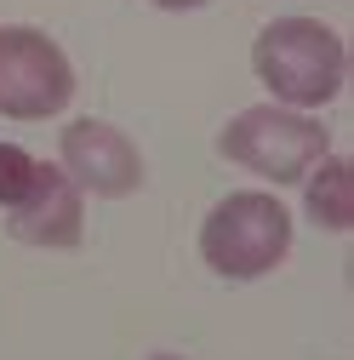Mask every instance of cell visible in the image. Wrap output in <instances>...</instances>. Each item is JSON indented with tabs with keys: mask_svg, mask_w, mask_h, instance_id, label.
Listing matches in <instances>:
<instances>
[{
	"mask_svg": "<svg viewBox=\"0 0 354 360\" xmlns=\"http://www.w3.org/2000/svg\"><path fill=\"white\" fill-rule=\"evenodd\" d=\"M149 360H183V354H149Z\"/></svg>",
	"mask_w": 354,
	"mask_h": 360,
	"instance_id": "10",
	"label": "cell"
},
{
	"mask_svg": "<svg viewBox=\"0 0 354 360\" xmlns=\"http://www.w3.org/2000/svg\"><path fill=\"white\" fill-rule=\"evenodd\" d=\"M291 257V206L269 189H235L200 223V263L217 281H263Z\"/></svg>",
	"mask_w": 354,
	"mask_h": 360,
	"instance_id": "3",
	"label": "cell"
},
{
	"mask_svg": "<svg viewBox=\"0 0 354 360\" xmlns=\"http://www.w3.org/2000/svg\"><path fill=\"white\" fill-rule=\"evenodd\" d=\"M251 75L263 92L286 109H326L343 98L348 80V46L343 34L320 18H275L251 40Z\"/></svg>",
	"mask_w": 354,
	"mask_h": 360,
	"instance_id": "1",
	"label": "cell"
},
{
	"mask_svg": "<svg viewBox=\"0 0 354 360\" xmlns=\"http://www.w3.org/2000/svg\"><path fill=\"white\" fill-rule=\"evenodd\" d=\"M149 6H160V12H200V6H211V0H149Z\"/></svg>",
	"mask_w": 354,
	"mask_h": 360,
	"instance_id": "9",
	"label": "cell"
},
{
	"mask_svg": "<svg viewBox=\"0 0 354 360\" xmlns=\"http://www.w3.org/2000/svg\"><path fill=\"white\" fill-rule=\"evenodd\" d=\"M217 155L251 177H263L269 189H297L315 172V160L332 155V126L308 109L251 103L217 131Z\"/></svg>",
	"mask_w": 354,
	"mask_h": 360,
	"instance_id": "2",
	"label": "cell"
},
{
	"mask_svg": "<svg viewBox=\"0 0 354 360\" xmlns=\"http://www.w3.org/2000/svg\"><path fill=\"white\" fill-rule=\"evenodd\" d=\"M52 160L29 155L23 143H0V212H18L40 195V184H46Z\"/></svg>",
	"mask_w": 354,
	"mask_h": 360,
	"instance_id": "8",
	"label": "cell"
},
{
	"mask_svg": "<svg viewBox=\"0 0 354 360\" xmlns=\"http://www.w3.org/2000/svg\"><path fill=\"white\" fill-rule=\"evenodd\" d=\"M58 166L74 177L80 195L126 200V195L143 189V149L98 115H80L58 131Z\"/></svg>",
	"mask_w": 354,
	"mask_h": 360,
	"instance_id": "5",
	"label": "cell"
},
{
	"mask_svg": "<svg viewBox=\"0 0 354 360\" xmlns=\"http://www.w3.org/2000/svg\"><path fill=\"white\" fill-rule=\"evenodd\" d=\"M297 189H303V212H308V223H315V229H326V235H348V229H354L348 160H343V155H320L315 172H308Z\"/></svg>",
	"mask_w": 354,
	"mask_h": 360,
	"instance_id": "7",
	"label": "cell"
},
{
	"mask_svg": "<svg viewBox=\"0 0 354 360\" xmlns=\"http://www.w3.org/2000/svg\"><path fill=\"white\" fill-rule=\"evenodd\" d=\"M6 235L18 246H40V252H74L86 240V195L74 189V177L52 160L40 195L18 212H6Z\"/></svg>",
	"mask_w": 354,
	"mask_h": 360,
	"instance_id": "6",
	"label": "cell"
},
{
	"mask_svg": "<svg viewBox=\"0 0 354 360\" xmlns=\"http://www.w3.org/2000/svg\"><path fill=\"white\" fill-rule=\"evenodd\" d=\"M74 103V63L46 29L0 23V120H58Z\"/></svg>",
	"mask_w": 354,
	"mask_h": 360,
	"instance_id": "4",
	"label": "cell"
}]
</instances>
